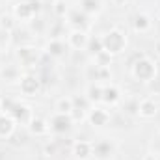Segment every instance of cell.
<instances>
[{"label": "cell", "instance_id": "6da1fadb", "mask_svg": "<svg viewBox=\"0 0 160 160\" xmlns=\"http://www.w3.org/2000/svg\"><path fill=\"white\" fill-rule=\"evenodd\" d=\"M130 75H132L134 80H138L142 84H147V82L157 78V75H158V63H157L155 58H151L147 54H142V56H138L132 62Z\"/></svg>", "mask_w": 160, "mask_h": 160}, {"label": "cell", "instance_id": "7a4b0ae2", "mask_svg": "<svg viewBox=\"0 0 160 160\" xmlns=\"http://www.w3.org/2000/svg\"><path fill=\"white\" fill-rule=\"evenodd\" d=\"M101 39H102V50L112 58L123 54L127 50V45H128L127 34L121 28H110L108 32H104L101 36Z\"/></svg>", "mask_w": 160, "mask_h": 160}, {"label": "cell", "instance_id": "3957f363", "mask_svg": "<svg viewBox=\"0 0 160 160\" xmlns=\"http://www.w3.org/2000/svg\"><path fill=\"white\" fill-rule=\"evenodd\" d=\"M38 13H39L38 0H21V2H15L11 8V15L15 17V21H22V22L34 21Z\"/></svg>", "mask_w": 160, "mask_h": 160}, {"label": "cell", "instance_id": "277c9868", "mask_svg": "<svg viewBox=\"0 0 160 160\" xmlns=\"http://www.w3.org/2000/svg\"><path fill=\"white\" fill-rule=\"evenodd\" d=\"M4 112L9 114L13 119L17 121V125H26L30 118L34 116L32 114V108L24 102H19V101H11V99H4Z\"/></svg>", "mask_w": 160, "mask_h": 160}, {"label": "cell", "instance_id": "5b68a950", "mask_svg": "<svg viewBox=\"0 0 160 160\" xmlns=\"http://www.w3.org/2000/svg\"><path fill=\"white\" fill-rule=\"evenodd\" d=\"M15 58L19 60L21 67H34L41 58V50L36 45H21L15 52Z\"/></svg>", "mask_w": 160, "mask_h": 160}, {"label": "cell", "instance_id": "8992f818", "mask_svg": "<svg viewBox=\"0 0 160 160\" xmlns=\"http://www.w3.org/2000/svg\"><path fill=\"white\" fill-rule=\"evenodd\" d=\"M17 86H19V91L24 97H36L41 89V80L34 73H22V77H21Z\"/></svg>", "mask_w": 160, "mask_h": 160}, {"label": "cell", "instance_id": "52a82bcc", "mask_svg": "<svg viewBox=\"0 0 160 160\" xmlns=\"http://www.w3.org/2000/svg\"><path fill=\"white\" fill-rule=\"evenodd\" d=\"M65 43L73 50H86L88 43H89V34L86 30H82V28H73V30H69V34L65 38Z\"/></svg>", "mask_w": 160, "mask_h": 160}, {"label": "cell", "instance_id": "ba28073f", "mask_svg": "<svg viewBox=\"0 0 160 160\" xmlns=\"http://www.w3.org/2000/svg\"><path fill=\"white\" fill-rule=\"evenodd\" d=\"M48 123H50V130L54 134H67L75 125L69 114H60V112H54Z\"/></svg>", "mask_w": 160, "mask_h": 160}, {"label": "cell", "instance_id": "9c48e42d", "mask_svg": "<svg viewBox=\"0 0 160 160\" xmlns=\"http://www.w3.org/2000/svg\"><path fill=\"white\" fill-rule=\"evenodd\" d=\"M136 116L142 119H153L158 116V102L151 97H145L142 101H138V108H136Z\"/></svg>", "mask_w": 160, "mask_h": 160}, {"label": "cell", "instance_id": "30bf717a", "mask_svg": "<svg viewBox=\"0 0 160 160\" xmlns=\"http://www.w3.org/2000/svg\"><path fill=\"white\" fill-rule=\"evenodd\" d=\"M71 155L75 157V160H91L93 158V142H89V140L73 142Z\"/></svg>", "mask_w": 160, "mask_h": 160}, {"label": "cell", "instance_id": "8fae6325", "mask_svg": "<svg viewBox=\"0 0 160 160\" xmlns=\"http://www.w3.org/2000/svg\"><path fill=\"white\" fill-rule=\"evenodd\" d=\"M110 112L101 108V106H93L89 112H88V123L93 127V128H102L110 123Z\"/></svg>", "mask_w": 160, "mask_h": 160}, {"label": "cell", "instance_id": "7c38bea8", "mask_svg": "<svg viewBox=\"0 0 160 160\" xmlns=\"http://www.w3.org/2000/svg\"><path fill=\"white\" fill-rule=\"evenodd\" d=\"M26 128H28V132H30L32 136L43 138V136H47V134L50 132V123L45 119V118L34 114V116L30 118V121L26 123Z\"/></svg>", "mask_w": 160, "mask_h": 160}, {"label": "cell", "instance_id": "4fadbf2b", "mask_svg": "<svg viewBox=\"0 0 160 160\" xmlns=\"http://www.w3.org/2000/svg\"><path fill=\"white\" fill-rule=\"evenodd\" d=\"M67 48H69L67 43L63 39H60V38H50V39L45 43V47H43L45 54H48L50 58H56V60L63 58L65 52H67Z\"/></svg>", "mask_w": 160, "mask_h": 160}, {"label": "cell", "instance_id": "5bb4252c", "mask_svg": "<svg viewBox=\"0 0 160 160\" xmlns=\"http://www.w3.org/2000/svg\"><path fill=\"white\" fill-rule=\"evenodd\" d=\"M116 153V145L110 140H99L93 143V157L97 160H110Z\"/></svg>", "mask_w": 160, "mask_h": 160}, {"label": "cell", "instance_id": "9a60e30c", "mask_svg": "<svg viewBox=\"0 0 160 160\" xmlns=\"http://www.w3.org/2000/svg\"><path fill=\"white\" fill-rule=\"evenodd\" d=\"M22 77V71H21V65L17 63H4L0 67V80H4L6 84H19V80Z\"/></svg>", "mask_w": 160, "mask_h": 160}, {"label": "cell", "instance_id": "2e32d148", "mask_svg": "<svg viewBox=\"0 0 160 160\" xmlns=\"http://www.w3.org/2000/svg\"><path fill=\"white\" fill-rule=\"evenodd\" d=\"M151 28H153V17L149 13L140 11L132 17V30L136 34H147L151 32Z\"/></svg>", "mask_w": 160, "mask_h": 160}, {"label": "cell", "instance_id": "e0dca14e", "mask_svg": "<svg viewBox=\"0 0 160 160\" xmlns=\"http://www.w3.org/2000/svg\"><path fill=\"white\" fill-rule=\"evenodd\" d=\"M123 95H121V89L116 84H106L102 86V102L108 104V106H116L119 104Z\"/></svg>", "mask_w": 160, "mask_h": 160}, {"label": "cell", "instance_id": "ac0fdd59", "mask_svg": "<svg viewBox=\"0 0 160 160\" xmlns=\"http://www.w3.org/2000/svg\"><path fill=\"white\" fill-rule=\"evenodd\" d=\"M15 128H17V121L9 114L2 112L0 114V138H11L15 134Z\"/></svg>", "mask_w": 160, "mask_h": 160}, {"label": "cell", "instance_id": "d6986e66", "mask_svg": "<svg viewBox=\"0 0 160 160\" xmlns=\"http://www.w3.org/2000/svg\"><path fill=\"white\" fill-rule=\"evenodd\" d=\"M102 86L104 84H101V82H89L88 84V88H86V99H88V102H93V104H97V102H102Z\"/></svg>", "mask_w": 160, "mask_h": 160}, {"label": "cell", "instance_id": "ffe728a7", "mask_svg": "<svg viewBox=\"0 0 160 160\" xmlns=\"http://www.w3.org/2000/svg\"><path fill=\"white\" fill-rule=\"evenodd\" d=\"M54 110L60 112V114H69V116H71V112L75 110V99H73V97H67V95L60 97V99L54 102Z\"/></svg>", "mask_w": 160, "mask_h": 160}, {"label": "cell", "instance_id": "44dd1931", "mask_svg": "<svg viewBox=\"0 0 160 160\" xmlns=\"http://www.w3.org/2000/svg\"><path fill=\"white\" fill-rule=\"evenodd\" d=\"M78 9L86 15H97L102 9V0H80Z\"/></svg>", "mask_w": 160, "mask_h": 160}, {"label": "cell", "instance_id": "7402d4cb", "mask_svg": "<svg viewBox=\"0 0 160 160\" xmlns=\"http://www.w3.org/2000/svg\"><path fill=\"white\" fill-rule=\"evenodd\" d=\"M69 22L75 26V28H82V30H86V26H88V15L86 13H82L80 9H73V11H69Z\"/></svg>", "mask_w": 160, "mask_h": 160}, {"label": "cell", "instance_id": "603a6c76", "mask_svg": "<svg viewBox=\"0 0 160 160\" xmlns=\"http://www.w3.org/2000/svg\"><path fill=\"white\" fill-rule=\"evenodd\" d=\"M13 28H15V17L11 13H2L0 15V32L9 34Z\"/></svg>", "mask_w": 160, "mask_h": 160}, {"label": "cell", "instance_id": "cb8c5ba5", "mask_svg": "<svg viewBox=\"0 0 160 160\" xmlns=\"http://www.w3.org/2000/svg\"><path fill=\"white\" fill-rule=\"evenodd\" d=\"M52 13L56 17H60V19L67 17L69 15V4H67V0H54L52 2Z\"/></svg>", "mask_w": 160, "mask_h": 160}, {"label": "cell", "instance_id": "d4e9b609", "mask_svg": "<svg viewBox=\"0 0 160 160\" xmlns=\"http://www.w3.org/2000/svg\"><path fill=\"white\" fill-rule=\"evenodd\" d=\"M88 50H89L93 56L101 54V52H102V39H101V38H89V43H88Z\"/></svg>", "mask_w": 160, "mask_h": 160}, {"label": "cell", "instance_id": "484cf974", "mask_svg": "<svg viewBox=\"0 0 160 160\" xmlns=\"http://www.w3.org/2000/svg\"><path fill=\"white\" fill-rule=\"evenodd\" d=\"M56 153V143L52 142V143H47V147H45V155L47 157H50V155H54Z\"/></svg>", "mask_w": 160, "mask_h": 160}, {"label": "cell", "instance_id": "4316f807", "mask_svg": "<svg viewBox=\"0 0 160 160\" xmlns=\"http://www.w3.org/2000/svg\"><path fill=\"white\" fill-rule=\"evenodd\" d=\"M4 112V99H0V114Z\"/></svg>", "mask_w": 160, "mask_h": 160}, {"label": "cell", "instance_id": "83f0119b", "mask_svg": "<svg viewBox=\"0 0 160 160\" xmlns=\"http://www.w3.org/2000/svg\"><path fill=\"white\" fill-rule=\"evenodd\" d=\"M157 21L160 22V8H158V11H157Z\"/></svg>", "mask_w": 160, "mask_h": 160}]
</instances>
